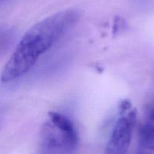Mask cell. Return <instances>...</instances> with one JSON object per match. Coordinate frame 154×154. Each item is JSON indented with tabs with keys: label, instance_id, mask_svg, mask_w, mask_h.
Instances as JSON below:
<instances>
[{
	"label": "cell",
	"instance_id": "1",
	"mask_svg": "<svg viewBox=\"0 0 154 154\" xmlns=\"http://www.w3.org/2000/svg\"><path fill=\"white\" fill-rule=\"evenodd\" d=\"M79 17L78 10L68 9L54 14L34 24L15 47L3 68L0 81L8 83L27 74L42 54L73 28Z\"/></svg>",
	"mask_w": 154,
	"mask_h": 154
},
{
	"label": "cell",
	"instance_id": "2",
	"mask_svg": "<svg viewBox=\"0 0 154 154\" xmlns=\"http://www.w3.org/2000/svg\"><path fill=\"white\" fill-rule=\"evenodd\" d=\"M78 144V133L72 121L60 113H49L41 132V147L44 153H72Z\"/></svg>",
	"mask_w": 154,
	"mask_h": 154
},
{
	"label": "cell",
	"instance_id": "3",
	"mask_svg": "<svg viewBox=\"0 0 154 154\" xmlns=\"http://www.w3.org/2000/svg\"><path fill=\"white\" fill-rule=\"evenodd\" d=\"M137 121V113L131 105L124 107L118 118L106 147V153L122 154L126 153L131 144L132 134Z\"/></svg>",
	"mask_w": 154,
	"mask_h": 154
},
{
	"label": "cell",
	"instance_id": "4",
	"mask_svg": "<svg viewBox=\"0 0 154 154\" xmlns=\"http://www.w3.org/2000/svg\"><path fill=\"white\" fill-rule=\"evenodd\" d=\"M141 148L149 153H154V106L148 113L146 120L140 129Z\"/></svg>",
	"mask_w": 154,
	"mask_h": 154
},
{
	"label": "cell",
	"instance_id": "5",
	"mask_svg": "<svg viewBox=\"0 0 154 154\" xmlns=\"http://www.w3.org/2000/svg\"><path fill=\"white\" fill-rule=\"evenodd\" d=\"M14 34L8 28H0V55L5 53L13 44Z\"/></svg>",
	"mask_w": 154,
	"mask_h": 154
}]
</instances>
